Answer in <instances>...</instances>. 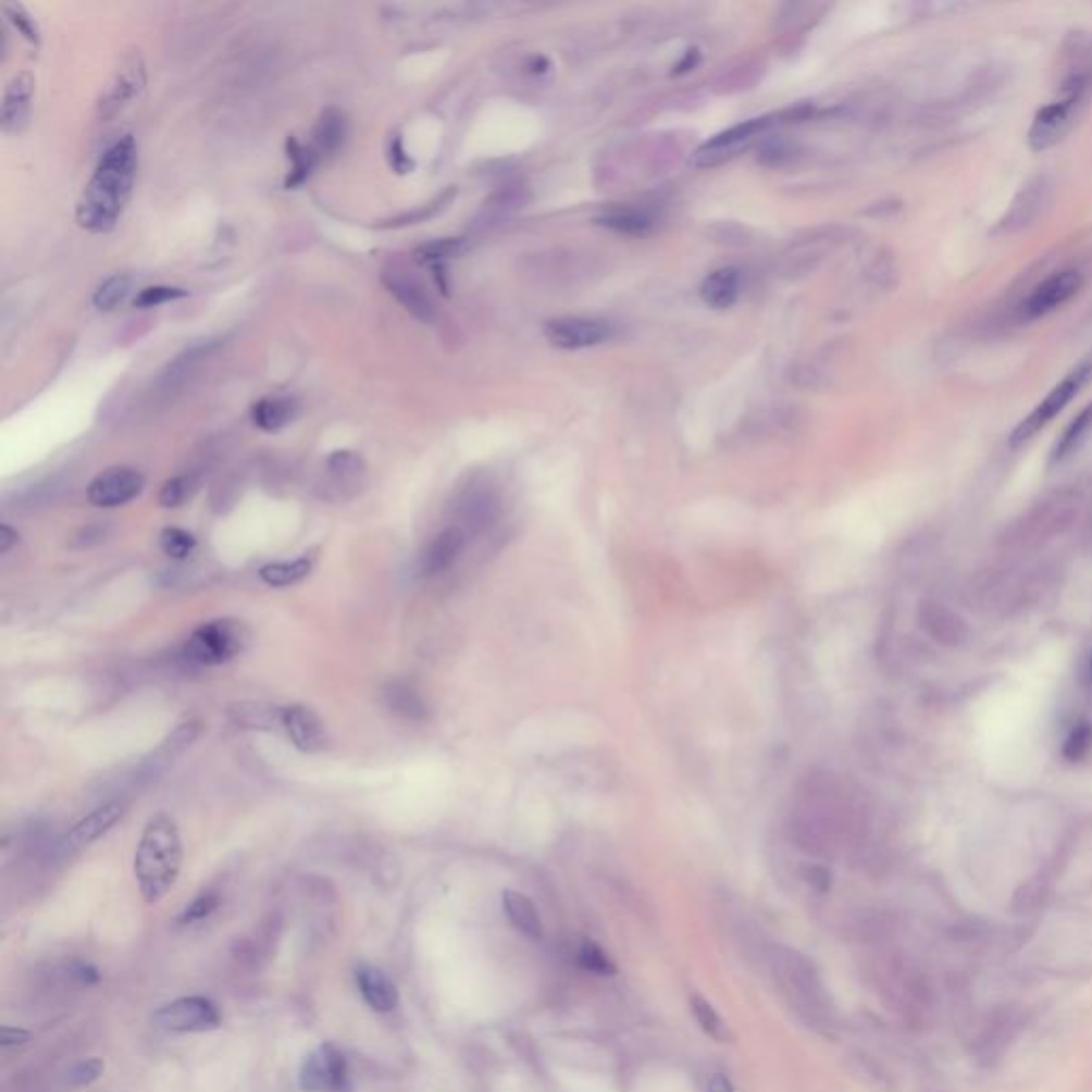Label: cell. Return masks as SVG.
<instances>
[{
	"mask_svg": "<svg viewBox=\"0 0 1092 1092\" xmlns=\"http://www.w3.org/2000/svg\"><path fill=\"white\" fill-rule=\"evenodd\" d=\"M184 863L182 836L175 819L157 814L146 823L135 852V879L148 905L161 903L175 885Z\"/></svg>",
	"mask_w": 1092,
	"mask_h": 1092,
	"instance_id": "2",
	"label": "cell"
},
{
	"mask_svg": "<svg viewBox=\"0 0 1092 1092\" xmlns=\"http://www.w3.org/2000/svg\"><path fill=\"white\" fill-rule=\"evenodd\" d=\"M739 293H741V273L734 268H723L710 273L700 286L703 301L715 310H725L734 306Z\"/></svg>",
	"mask_w": 1092,
	"mask_h": 1092,
	"instance_id": "27",
	"label": "cell"
},
{
	"mask_svg": "<svg viewBox=\"0 0 1092 1092\" xmlns=\"http://www.w3.org/2000/svg\"><path fill=\"white\" fill-rule=\"evenodd\" d=\"M126 811V803L122 801H110L101 807H97L92 814L79 819L66 834V847L69 849H84L99 841L103 834H108L111 828L122 819Z\"/></svg>",
	"mask_w": 1092,
	"mask_h": 1092,
	"instance_id": "19",
	"label": "cell"
},
{
	"mask_svg": "<svg viewBox=\"0 0 1092 1092\" xmlns=\"http://www.w3.org/2000/svg\"><path fill=\"white\" fill-rule=\"evenodd\" d=\"M768 126H770L768 117H756V120L739 124L725 133H719L715 139H710L707 146H703L696 152V164L710 166V164H717L719 161L732 157L741 146H745L749 139L760 135Z\"/></svg>",
	"mask_w": 1092,
	"mask_h": 1092,
	"instance_id": "18",
	"label": "cell"
},
{
	"mask_svg": "<svg viewBox=\"0 0 1092 1092\" xmlns=\"http://www.w3.org/2000/svg\"><path fill=\"white\" fill-rule=\"evenodd\" d=\"M1078 514L1076 493L1060 492L1041 499L1038 506L1016 519L1001 536L1009 550H1035L1060 536Z\"/></svg>",
	"mask_w": 1092,
	"mask_h": 1092,
	"instance_id": "3",
	"label": "cell"
},
{
	"mask_svg": "<svg viewBox=\"0 0 1092 1092\" xmlns=\"http://www.w3.org/2000/svg\"><path fill=\"white\" fill-rule=\"evenodd\" d=\"M466 546V534L461 528H448L439 532L421 555V572L425 576H436L446 572Z\"/></svg>",
	"mask_w": 1092,
	"mask_h": 1092,
	"instance_id": "22",
	"label": "cell"
},
{
	"mask_svg": "<svg viewBox=\"0 0 1092 1092\" xmlns=\"http://www.w3.org/2000/svg\"><path fill=\"white\" fill-rule=\"evenodd\" d=\"M201 732V723L197 719H190V721H184L179 723L163 743L161 747L154 752V766H166L171 765L175 758L184 756V752L190 749V745L197 741Z\"/></svg>",
	"mask_w": 1092,
	"mask_h": 1092,
	"instance_id": "32",
	"label": "cell"
},
{
	"mask_svg": "<svg viewBox=\"0 0 1092 1092\" xmlns=\"http://www.w3.org/2000/svg\"><path fill=\"white\" fill-rule=\"evenodd\" d=\"M282 728L301 754H319L327 747V732L321 717L303 705L282 709Z\"/></svg>",
	"mask_w": 1092,
	"mask_h": 1092,
	"instance_id": "15",
	"label": "cell"
},
{
	"mask_svg": "<svg viewBox=\"0 0 1092 1092\" xmlns=\"http://www.w3.org/2000/svg\"><path fill=\"white\" fill-rule=\"evenodd\" d=\"M388 163L393 166V171L399 173V175L410 173L414 169V161L406 154L404 141H401L399 133L390 135V141H388Z\"/></svg>",
	"mask_w": 1092,
	"mask_h": 1092,
	"instance_id": "50",
	"label": "cell"
},
{
	"mask_svg": "<svg viewBox=\"0 0 1092 1092\" xmlns=\"http://www.w3.org/2000/svg\"><path fill=\"white\" fill-rule=\"evenodd\" d=\"M1050 572L1052 570H1047L1043 566L1020 570L1016 574L1005 572V574L994 576L992 583H988L983 587V594L992 604V608H998L1003 612L1020 610L1027 604L1038 600L1039 596L1045 592V587L1050 585Z\"/></svg>",
	"mask_w": 1092,
	"mask_h": 1092,
	"instance_id": "7",
	"label": "cell"
},
{
	"mask_svg": "<svg viewBox=\"0 0 1092 1092\" xmlns=\"http://www.w3.org/2000/svg\"><path fill=\"white\" fill-rule=\"evenodd\" d=\"M712 241L725 246H745L752 241V231L739 222H717L709 231Z\"/></svg>",
	"mask_w": 1092,
	"mask_h": 1092,
	"instance_id": "46",
	"label": "cell"
},
{
	"mask_svg": "<svg viewBox=\"0 0 1092 1092\" xmlns=\"http://www.w3.org/2000/svg\"><path fill=\"white\" fill-rule=\"evenodd\" d=\"M26 1041H30V1033L26 1029H17V1027H2L0 1029V1043L2 1047H15V1045H24Z\"/></svg>",
	"mask_w": 1092,
	"mask_h": 1092,
	"instance_id": "52",
	"label": "cell"
},
{
	"mask_svg": "<svg viewBox=\"0 0 1092 1092\" xmlns=\"http://www.w3.org/2000/svg\"><path fill=\"white\" fill-rule=\"evenodd\" d=\"M33 97H35V77L30 71H22L13 75V79L7 84L4 97H2V111H0V124L4 135H20L28 122H30V111H33Z\"/></svg>",
	"mask_w": 1092,
	"mask_h": 1092,
	"instance_id": "17",
	"label": "cell"
},
{
	"mask_svg": "<svg viewBox=\"0 0 1092 1092\" xmlns=\"http://www.w3.org/2000/svg\"><path fill=\"white\" fill-rule=\"evenodd\" d=\"M359 992L370 1009L379 1014H390L399 1007V990L393 980L376 967L361 965L355 971Z\"/></svg>",
	"mask_w": 1092,
	"mask_h": 1092,
	"instance_id": "21",
	"label": "cell"
},
{
	"mask_svg": "<svg viewBox=\"0 0 1092 1092\" xmlns=\"http://www.w3.org/2000/svg\"><path fill=\"white\" fill-rule=\"evenodd\" d=\"M312 572V559L310 557H299L293 561H275L261 568L259 576L265 585L270 587H290L299 581H303Z\"/></svg>",
	"mask_w": 1092,
	"mask_h": 1092,
	"instance_id": "34",
	"label": "cell"
},
{
	"mask_svg": "<svg viewBox=\"0 0 1092 1092\" xmlns=\"http://www.w3.org/2000/svg\"><path fill=\"white\" fill-rule=\"evenodd\" d=\"M1082 106H1084L1082 99L1067 97V95H1060L1056 101L1043 106L1031 122V128L1027 135L1029 148L1033 152H1045V150L1054 148L1069 133V128L1074 126L1076 115Z\"/></svg>",
	"mask_w": 1092,
	"mask_h": 1092,
	"instance_id": "11",
	"label": "cell"
},
{
	"mask_svg": "<svg viewBox=\"0 0 1092 1092\" xmlns=\"http://www.w3.org/2000/svg\"><path fill=\"white\" fill-rule=\"evenodd\" d=\"M1091 668H1092V661H1091Z\"/></svg>",
	"mask_w": 1092,
	"mask_h": 1092,
	"instance_id": "58",
	"label": "cell"
},
{
	"mask_svg": "<svg viewBox=\"0 0 1092 1092\" xmlns=\"http://www.w3.org/2000/svg\"><path fill=\"white\" fill-rule=\"evenodd\" d=\"M297 414V404L290 397H265L252 406V421L263 432H280Z\"/></svg>",
	"mask_w": 1092,
	"mask_h": 1092,
	"instance_id": "29",
	"label": "cell"
},
{
	"mask_svg": "<svg viewBox=\"0 0 1092 1092\" xmlns=\"http://www.w3.org/2000/svg\"><path fill=\"white\" fill-rule=\"evenodd\" d=\"M546 339L566 350H579L598 346L612 337V327L606 321L596 319H557L546 323Z\"/></svg>",
	"mask_w": 1092,
	"mask_h": 1092,
	"instance_id": "14",
	"label": "cell"
},
{
	"mask_svg": "<svg viewBox=\"0 0 1092 1092\" xmlns=\"http://www.w3.org/2000/svg\"><path fill=\"white\" fill-rule=\"evenodd\" d=\"M146 86V66L139 52L126 55L115 73L111 75L108 88L99 99V113L103 120H111L124 108H128Z\"/></svg>",
	"mask_w": 1092,
	"mask_h": 1092,
	"instance_id": "12",
	"label": "cell"
},
{
	"mask_svg": "<svg viewBox=\"0 0 1092 1092\" xmlns=\"http://www.w3.org/2000/svg\"><path fill=\"white\" fill-rule=\"evenodd\" d=\"M381 700H383L384 709L401 719H408V721H425L430 717V710H427V705L423 703V698L419 696L417 690H412L410 685L401 683V681H393V683H386L381 692Z\"/></svg>",
	"mask_w": 1092,
	"mask_h": 1092,
	"instance_id": "25",
	"label": "cell"
},
{
	"mask_svg": "<svg viewBox=\"0 0 1092 1092\" xmlns=\"http://www.w3.org/2000/svg\"><path fill=\"white\" fill-rule=\"evenodd\" d=\"M146 487V479L141 472L133 468H110L92 479L88 485V501L97 508H117L126 506L135 497H139Z\"/></svg>",
	"mask_w": 1092,
	"mask_h": 1092,
	"instance_id": "13",
	"label": "cell"
},
{
	"mask_svg": "<svg viewBox=\"0 0 1092 1092\" xmlns=\"http://www.w3.org/2000/svg\"><path fill=\"white\" fill-rule=\"evenodd\" d=\"M186 295H188V290L175 288V286H148L135 297V308H157L166 301L182 299Z\"/></svg>",
	"mask_w": 1092,
	"mask_h": 1092,
	"instance_id": "49",
	"label": "cell"
},
{
	"mask_svg": "<svg viewBox=\"0 0 1092 1092\" xmlns=\"http://www.w3.org/2000/svg\"><path fill=\"white\" fill-rule=\"evenodd\" d=\"M1054 197V179L1047 173H1038L1022 184L1012 199L1007 212L996 224V233L1016 235L1031 228L1050 208Z\"/></svg>",
	"mask_w": 1092,
	"mask_h": 1092,
	"instance_id": "8",
	"label": "cell"
},
{
	"mask_svg": "<svg viewBox=\"0 0 1092 1092\" xmlns=\"http://www.w3.org/2000/svg\"><path fill=\"white\" fill-rule=\"evenodd\" d=\"M137 161V144L131 135L115 141L101 157L77 201L75 220L82 228L108 233L117 224L133 193Z\"/></svg>",
	"mask_w": 1092,
	"mask_h": 1092,
	"instance_id": "1",
	"label": "cell"
},
{
	"mask_svg": "<svg viewBox=\"0 0 1092 1092\" xmlns=\"http://www.w3.org/2000/svg\"><path fill=\"white\" fill-rule=\"evenodd\" d=\"M327 474L335 487H355L365 474V461L352 450H335L327 457Z\"/></svg>",
	"mask_w": 1092,
	"mask_h": 1092,
	"instance_id": "31",
	"label": "cell"
},
{
	"mask_svg": "<svg viewBox=\"0 0 1092 1092\" xmlns=\"http://www.w3.org/2000/svg\"><path fill=\"white\" fill-rule=\"evenodd\" d=\"M1092 434V404H1089L1071 423L1069 427L1065 430V434L1056 439L1054 448H1052V455H1050V463L1056 466V463H1063L1067 461L1069 457H1074L1084 444L1087 439L1091 437Z\"/></svg>",
	"mask_w": 1092,
	"mask_h": 1092,
	"instance_id": "28",
	"label": "cell"
},
{
	"mask_svg": "<svg viewBox=\"0 0 1092 1092\" xmlns=\"http://www.w3.org/2000/svg\"><path fill=\"white\" fill-rule=\"evenodd\" d=\"M1084 277L1078 270H1060V272L1047 275L1043 282L1027 295V299L1020 306V317L1025 321H1038L1065 303H1069L1082 288Z\"/></svg>",
	"mask_w": 1092,
	"mask_h": 1092,
	"instance_id": "10",
	"label": "cell"
},
{
	"mask_svg": "<svg viewBox=\"0 0 1092 1092\" xmlns=\"http://www.w3.org/2000/svg\"><path fill=\"white\" fill-rule=\"evenodd\" d=\"M286 157L290 161V173L284 182V186L290 190V188H299L301 184H306L312 175V171L317 169V164L321 163L319 157L314 154V150L310 146H303L295 135H290L286 139Z\"/></svg>",
	"mask_w": 1092,
	"mask_h": 1092,
	"instance_id": "33",
	"label": "cell"
},
{
	"mask_svg": "<svg viewBox=\"0 0 1092 1092\" xmlns=\"http://www.w3.org/2000/svg\"><path fill=\"white\" fill-rule=\"evenodd\" d=\"M1016 1035V1022L1009 1014H996L985 1027H983L976 1052L982 1060H994L996 1056L1003 1054L1005 1045Z\"/></svg>",
	"mask_w": 1092,
	"mask_h": 1092,
	"instance_id": "30",
	"label": "cell"
},
{
	"mask_svg": "<svg viewBox=\"0 0 1092 1092\" xmlns=\"http://www.w3.org/2000/svg\"><path fill=\"white\" fill-rule=\"evenodd\" d=\"M303 1092H350V1069L344 1052L335 1043H321L308 1052L297 1074Z\"/></svg>",
	"mask_w": 1092,
	"mask_h": 1092,
	"instance_id": "6",
	"label": "cell"
},
{
	"mask_svg": "<svg viewBox=\"0 0 1092 1092\" xmlns=\"http://www.w3.org/2000/svg\"><path fill=\"white\" fill-rule=\"evenodd\" d=\"M219 894H214V892H203V894H199L193 903H188V905L184 907V911L179 914L177 922H179V925H184V927H186V925L201 922V920L210 918V916L219 909Z\"/></svg>",
	"mask_w": 1092,
	"mask_h": 1092,
	"instance_id": "43",
	"label": "cell"
},
{
	"mask_svg": "<svg viewBox=\"0 0 1092 1092\" xmlns=\"http://www.w3.org/2000/svg\"><path fill=\"white\" fill-rule=\"evenodd\" d=\"M1092 381V352H1089L1078 365H1074L1060 383L1054 384L1050 393L1039 401L1038 406L1016 425L1012 432V446L1027 444L1029 439L1038 436L1039 432L1050 425L1078 395L1080 390Z\"/></svg>",
	"mask_w": 1092,
	"mask_h": 1092,
	"instance_id": "4",
	"label": "cell"
},
{
	"mask_svg": "<svg viewBox=\"0 0 1092 1092\" xmlns=\"http://www.w3.org/2000/svg\"><path fill=\"white\" fill-rule=\"evenodd\" d=\"M690 1007H692V1014L696 1018V1022L700 1025V1029L709 1035V1038L719 1041V1043H725V1041H732V1033L728 1029V1025L721 1020V1016L715 1012V1007L710 1005L709 1001L700 994H692L690 996Z\"/></svg>",
	"mask_w": 1092,
	"mask_h": 1092,
	"instance_id": "35",
	"label": "cell"
},
{
	"mask_svg": "<svg viewBox=\"0 0 1092 1092\" xmlns=\"http://www.w3.org/2000/svg\"><path fill=\"white\" fill-rule=\"evenodd\" d=\"M248 643V630L233 619H216L199 625L188 643L186 657L201 666H220L239 656Z\"/></svg>",
	"mask_w": 1092,
	"mask_h": 1092,
	"instance_id": "5",
	"label": "cell"
},
{
	"mask_svg": "<svg viewBox=\"0 0 1092 1092\" xmlns=\"http://www.w3.org/2000/svg\"><path fill=\"white\" fill-rule=\"evenodd\" d=\"M17 541H20V534L15 530H11L9 525L0 528V553L2 555L9 553L13 548V545H17Z\"/></svg>",
	"mask_w": 1092,
	"mask_h": 1092,
	"instance_id": "55",
	"label": "cell"
},
{
	"mask_svg": "<svg viewBox=\"0 0 1092 1092\" xmlns=\"http://www.w3.org/2000/svg\"><path fill=\"white\" fill-rule=\"evenodd\" d=\"M807 877H809V883H811V885H816V888L821 890V892L830 888V873H828L826 869H821V867H811V869L807 871Z\"/></svg>",
	"mask_w": 1092,
	"mask_h": 1092,
	"instance_id": "53",
	"label": "cell"
},
{
	"mask_svg": "<svg viewBox=\"0 0 1092 1092\" xmlns=\"http://www.w3.org/2000/svg\"><path fill=\"white\" fill-rule=\"evenodd\" d=\"M79 983L84 985H92V983L99 982V971L92 967V965H77L75 973H73Z\"/></svg>",
	"mask_w": 1092,
	"mask_h": 1092,
	"instance_id": "54",
	"label": "cell"
},
{
	"mask_svg": "<svg viewBox=\"0 0 1092 1092\" xmlns=\"http://www.w3.org/2000/svg\"><path fill=\"white\" fill-rule=\"evenodd\" d=\"M501 907L508 918V922L519 930L521 934L530 939H541L543 936V920L536 909V905L521 892L506 890L501 894Z\"/></svg>",
	"mask_w": 1092,
	"mask_h": 1092,
	"instance_id": "26",
	"label": "cell"
},
{
	"mask_svg": "<svg viewBox=\"0 0 1092 1092\" xmlns=\"http://www.w3.org/2000/svg\"><path fill=\"white\" fill-rule=\"evenodd\" d=\"M282 709L270 703H257V700H241V703H231L226 707V717L233 725L244 728V730H273L282 725Z\"/></svg>",
	"mask_w": 1092,
	"mask_h": 1092,
	"instance_id": "24",
	"label": "cell"
},
{
	"mask_svg": "<svg viewBox=\"0 0 1092 1092\" xmlns=\"http://www.w3.org/2000/svg\"><path fill=\"white\" fill-rule=\"evenodd\" d=\"M346 135H348V120H346L344 111L337 110V108H327L321 113V117L314 126L310 148L314 150L319 161H323V159L337 154V150L346 141Z\"/></svg>",
	"mask_w": 1092,
	"mask_h": 1092,
	"instance_id": "23",
	"label": "cell"
},
{
	"mask_svg": "<svg viewBox=\"0 0 1092 1092\" xmlns=\"http://www.w3.org/2000/svg\"><path fill=\"white\" fill-rule=\"evenodd\" d=\"M193 479L190 476H175L171 481H166L163 485V489L159 493V504L163 508H177L182 506L190 493H193Z\"/></svg>",
	"mask_w": 1092,
	"mask_h": 1092,
	"instance_id": "47",
	"label": "cell"
},
{
	"mask_svg": "<svg viewBox=\"0 0 1092 1092\" xmlns=\"http://www.w3.org/2000/svg\"><path fill=\"white\" fill-rule=\"evenodd\" d=\"M598 222L601 226L612 228L623 235H645L654 224L647 214L636 212V210H615V212L604 214Z\"/></svg>",
	"mask_w": 1092,
	"mask_h": 1092,
	"instance_id": "38",
	"label": "cell"
},
{
	"mask_svg": "<svg viewBox=\"0 0 1092 1092\" xmlns=\"http://www.w3.org/2000/svg\"><path fill=\"white\" fill-rule=\"evenodd\" d=\"M161 548L171 559H186L197 548V538L182 528H164L161 532Z\"/></svg>",
	"mask_w": 1092,
	"mask_h": 1092,
	"instance_id": "40",
	"label": "cell"
},
{
	"mask_svg": "<svg viewBox=\"0 0 1092 1092\" xmlns=\"http://www.w3.org/2000/svg\"><path fill=\"white\" fill-rule=\"evenodd\" d=\"M796 157V146L785 139H770L758 152V163L765 166H783Z\"/></svg>",
	"mask_w": 1092,
	"mask_h": 1092,
	"instance_id": "45",
	"label": "cell"
},
{
	"mask_svg": "<svg viewBox=\"0 0 1092 1092\" xmlns=\"http://www.w3.org/2000/svg\"><path fill=\"white\" fill-rule=\"evenodd\" d=\"M869 280L873 282L874 286H890L892 280H894V273H896V268H894V261L885 255H877L871 268H869Z\"/></svg>",
	"mask_w": 1092,
	"mask_h": 1092,
	"instance_id": "51",
	"label": "cell"
},
{
	"mask_svg": "<svg viewBox=\"0 0 1092 1092\" xmlns=\"http://www.w3.org/2000/svg\"><path fill=\"white\" fill-rule=\"evenodd\" d=\"M463 252H466L463 239H436V241L419 246L414 250V259L423 265L436 268V265H444L448 259H455Z\"/></svg>",
	"mask_w": 1092,
	"mask_h": 1092,
	"instance_id": "37",
	"label": "cell"
},
{
	"mask_svg": "<svg viewBox=\"0 0 1092 1092\" xmlns=\"http://www.w3.org/2000/svg\"><path fill=\"white\" fill-rule=\"evenodd\" d=\"M918 619L930 638L943 647H960L969 638L967 621L943 601H925L920 606Z\"/></svg>",
	"mask_w": 1092,
	"mask_h": 1092,
	"instance_id": "16",
	"label": "cell"
},
{
	"mask_svg": "<svg viewBox=\"0 0 1092 1092\" xmlns=\"http://www.w3.org/2000/svg\"><path fill=\"white\" fill-rule=\"evenodd\" d=\"M1084 545H1087L1089 550H1092V517L1089 525H1087V530H1084Z\"/></svg>",
	"mask_w": 1092,
	"mask_h": 1092,
	"instance_id": "57",
	"label": "cell"
},
{
	"mask_svg": "<svg viewBox=\"0 0 1092 1092\" xmlns=\"http://www.w3.org/2000/svg\"><path fill=\"white\" fill-rule=\"evenodd\" d=\"M106 1071V1063L101 1058H86L75 1063L69 1069V1084L71 1087H90L97 1082Z\"/></svg>",
	"mask_w": 1092,
	"mask_h": 1092,
	"instance_id": "48",
	"label": "cell"
},
{
	"mask_svg": "<svg viewBox=\"0 0 1092 1092\" xmlns=\"http://www.w3.org/2000/svg\"><path fill=\"white\" fill-rule=\"evenodd\" d=\"M2 11H4L7 20H9V22H11L17 30H20V35H22L26 41H30V44L39 46V39H41V37H39V28H37L35 20L30 17V13L26 11V7H24V4H20V2H7V4H2Z\"/></svg>",
	"mask_w": 1092,
	"mask_h": 1092,
	"instance_id": "44",
	"label": "cell"
},
{
	"mask_svg": "<svg viewBox=\"0 0 1092 1092\" xmlns=\"http://www.w3.org/2000/svg\"><path fill=\"white\" fill-rule=\"evenodd\" d=\"M154 1025L166 1033H208L222 1025L219 1007L206 996H182L154 1014Z\"/></svg>",
	"mask_w": 1092,
	"mask_h": 1092,
	"instance_id": "9",
	"label": "cell"
},
{
	"mask_svg": "<svg viewBox=\"0 0 1092 1092\" xmlns=\"http://www.w3.org/2000/svg\"><path fill=\"white\" fill-rule=\"evenodd\" d=\"M384 286L386 290L419 321L423 323H432L434 317H436V308L430 299V295L425 293V288L412 277V275H406L404 272H384L383 275Z\"/></svg>",
	"mask_w": 1092,
	"mask_h": 1092,
	"instance_id": "20",
	"label": "cell"
},
{
	"mask_svg": "<svg viewBox=\"0 0 1092 1092\" xmlns=\"http://www.w3.org/2000/svg\"><path fill=\"white\" fill-rule=\"evenodd\" d=\"M707 1092H734V1087L725 1076L715 1074L707 1084Z\"/></svg>",
	"mask_w": 1092,
	"mask_h": 1092,
	"instance_id": "56",
	"label": "cell"
},
{
	"mask_svg": "<svg viewBox=\"0 0 1092 1092\" xmlns=\"http://www.w3.org/2000/svg\"><path fill=\"white\" fill-rule=\"evenodd\" d=\"M131 288H133V280L131 275L126 273H115L108 277L97 290H95V297H92V303L103 310V312H110V310H115L128 295H131Z\"/></svg>",
	"mask_w": 1092,
	"mask_h": 1092,
	"instance_id": "36",
	"label": "cell"
},
{
	"mask_svg": "<svg viewBox=\"0 0 1092 1092\" xmlns=\"http://www.w3.org/2000/svg\"><path fill=\"white\" fill-rule=\"evenodd\" d=\"M1092 749V725L1091 723H1080L1078 728L1071 730L1063 745V758L1069 762H1080L1089 756Z\"/></svg>",
	"mask_w": 1092,
	"mask_h": 1092,
	"instance_id": "42",
	"label": "cell"
},
{
	"mask_svg": "<svg viewBox=\"0 0 1092 1092\" xmlns=\"http://www.w3.org/2000/svg\"><path fill=\"white\" fill-rule=\"evenodd\" d=\"M463 514L468 523L472 525H485L493 514H495V499L489 492L479 489V492L468 493L463 501Z\"/></svg>",
	"mask_w": 1092,
	"mask_h": 1092,
	"instance_id": "41",
	"label": "cell"
},
{
	"mask_svg": "<svg viewBox=\"0 0 1092 1092\" xmlns=\"http://www.w3.org/2000/svg\"><path fill=\"white\" fill-rule=\"evenodd\" d=\"M579 965L594 973V976H615L617 973V965L612 963V958L608 956V952H604L600 945L592 939H585L579 947Z\"/></svg>",
	"mask_w": 1092,
	"mask_h": 1092,
	"instance_id": "39",
	"label": "cell"
}]
</instances>
